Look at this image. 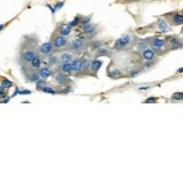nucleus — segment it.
<instances>
[{"label":"nucleus","instance_id":"nucleus-5","mask_svg":"<svg viewBox=\"0 0 183 183\" xmlns=\"http://www.w3.org/2000/svg\"><path fill=\"white\" fill-rule=\"evenodd\" d=\"M37 56L36 52L34 51H31V50H27L24 52L22 53V61H24L25 63H30L32 61V60L34 59Z\"/></svg>","mask_w":183,"mask_h":183},{"label":"nucleus","instance_id":"nucleus-23","mask_svg":"<svg viewBox=\"0 0 183 183\" xmlns=\"http://www.w3.org/2000/svg\"><path fill=\"white\" fill-rule=\"evenodd\" d=\"M172 99L175 101H182L183 99V92H177L172 94Z\"/></svg>","mask_w":183,"mask_h":183},{"label":"nucleus","instance_id":"nucleus-36","mask_svg":"<svg viewBox=\"0 0 183 183\" xmlns=\"http://www.w3.org/2000/svg\"><path fill=\"white\" fill-rule=\"evenodd\" d=\"M18 92H19V90L18 89V88H16V91H15L14 94H13V96H15V95H16V94H18Z\"/></svg>","mask_w":183,"mask_h":183},{"label":"nucleus","instance_id":"nucleus-19","mask_svg":"<svg viewBox=\"0 0 183 183\" xmlns=\"http://www.w3.org/2000/svg\"><path fill=\"white\" fill-rule=\"evenodd\" d=\"M27 78H28V80L30 81V82H37V81L39 80V74H38V72H31L27 75Z\"/></svg>","mask_w":183,"mask_h":183},{"label":"nucleus","instance_id":"nucleus-38","mask_svg":"<svg viewBox=\"0 0 183 183\" xmlns=\"http://www.w3.org/2000/svg\"><path fill=\"white\" fill-rule=\"evenodd\" d=\"M183 69L182 68H180V69H179V72H180V73H182V72H183Z\"/></svg>","mask_w":183,"mask_h":183},{"label":"nucleus","instance_id":"nucleus-33","mask_svg":"<svg viewBox=\"0 0 183 183\" xmlns=\"http://www.w3.org/2000/svg\"><path fill=\"white\" fill-rule=\"evenodd\" d=\"M90 21V18H88V17H86V18H83L82 19V24H86V23H89Z\"/></svg>","mask_w":183,"mask_h":183},{"label":"nucleus","instance_id":"nucleus-8","mask_svg":"<svg viewBox=\"0 0 183 183\" xmlns=\"http://www.w3.org/2000/svg\"><path fill=\"white\" fill-rule=\"evenodd\" d=\"M142 57H143V59H145L146 61H152L155 59L156 53L152 49H146L145 51L142 52Z\"/></svg>","mask_w":183,"mask_h":183},{"label":"nucleus","instance_id":"nucleus-22","mask_svg":"<svg viewBox=\"0 0 183 183\" xmlns=\"http://www.w3.org/2000/svg\"><path fill=\"white\" fill-rule=\"evenodd\" d=\"M122 75V72L118 70V69H115L111 72H109V76L111 78H119V77Z\"/></svg>","mask_w":183,"mask_h":183},{"label":"nucleus","instance_id":"nucleus-28","mask_svg":"<svg viewBox=\"0 0 183 183\" xmlns=\"http://www.w3.org/2000/svg\"><path fill=\"white\" fill-rule=\"evenodd\" d=\"M90 66V61L87 60H82V72L87 71Z\"/></svg>","mask_w":183,"mask_h":183},{"label":"nucleus","instance_id":"nucleus-7","mask_svg":"<svg viewBox=\"0 0 183 183\" xmlns=\"http://www.w3.org/2000/svg\"><path fill=\"white\" fill-rule=\"evenodd\" d=\"M71 63H72L73 72H75L77 73H80L82 72V59L72 60V61H71Z\"/></svg>","mask_w":183,"mask_h":183},{"label":"nucleus","instance_id":"nucleus-6","mask_svg":"<svg viewBox=\"0 0 183 183\" xmlns=\"http://www.w3.org/2000/svg\"><path fill=\"white\" fill-rule=\"evenodd\" d=\"M54 80L58 84L62 85V84H65L68 82L69 78H68V76H67L66 74H64L63 72H57L54 76Z\"/></svg>","mask_w":183,"mask_h":183},{"label":"nucleus","instance_id":"nucleus-26","mask_svg":"<svg viewBox=\"0 0 183 183\" xmlns=\"http://www.w3.org/2000/svg\"><path fill=\"white\" fill-rule=\"evenodd\" d=\"M48 61L51 65H56L59 62V60L56 56H50L49 59H48Z\"/></svg>","mask_w":183,"mask_h":183},{"label":"nucleus","instance_id":"nucleus-15","mask_svg":"<svg viewBox=\"0 0 183 183\" xmlns=\"http://www.w3.org/2000/svg\"><path fill=\"white\" fill-rule=\"evenodd\" d=\"M71 28H72V27H71L69 24L61 25V27L60 28V29H59L60 35H62V36L69 35V34L71 33Z\"/></svg>","mask_w":183,"mask_h":183},{"label":"nucleus","instance_id":"nucleus-18","mask_svg":"<svg viewBox=\"0 0 183 183\" xmlns=\"http://www.w3.org/2000/svg\"><path fill=\"white\" fill-rule=\"evenodd\" d=\"M60 61H61V63H65V62H71L72 61V55L71 53H62L60 57Z\"/></svg>","mask_w":183,"mask_h":183},{"label":"nucleus","instance_id":"nucleus-32","mask_svg":"<svg viewBox=\"0 0 183 183\" xmlns=\"http://www.w3.org/2000/svg\"><path fill=\"white\" fill-rule=\"evenodd\" d=\"M18 93L19 94H30L31 92H30L29 90H23V91H19Z\"/></svg>","mask_w":183,"mask_h":183},{"label":"nucleus","instance_id":"nucleus-12","mask_svg":"<svg viewBox=\"0 0 183 183\" xmlns=\"http://www.w3.org/2000/svg\"><path fill=\"white\" fill-rule=\"evenodd\" d=\"M38 74H39L40 78L47 79L51 76L52 72H51V70L50 68H48V67H43V68H40L39 72H38Z\"/></svg>","mask_w":183,"mask_h":183},{"label":"nucleus","instance_id":"nucleus-24","mask_svg":"<svg viewBox=\"0 0 183 183\" xmlns=\"http://www.w3.org/2000/svg\"><path fill=\"white\" fill-rule=\"evenodd\" d=\"M43 92H45V93H50V94H55L56 93V91L53 88L50 87V86H44L43 88H42L41 90Z\"/></svg>","mask_w":183,"mask_h":183},{"label":"nucleus","instance_id":"nucleus-1","mask_svg":"<svg viewBox=\"0 0 183 183\" xmlns=\"http://www.w3.org/2000/svg\"><path fill=\"white\" fill-rule=\"evenodd\" d=\"M131 41H132V38H131L130 35H124L115 40V44H113V49L118 50V51L123 50L126 46H128L131 43Z\"/></svg>","mask_w":183,"mask_h":183},{"label":"nucleus","instance_id":"nucleus-20","mask_svg":"<svg viewBox=\"0 0 183 183\" xmlns=\"http://www.w3.org/2000/svg\"><path fill=\"white\" fill-rule=\"evenodd\" d=\"M30 66L33 69H39L40 66H41V60H40L38 56H36V57L32 60L31 62H30Z\"/></svg>","mask_w":183,"mask_h":183},{"label":"nucleus","instance_id":"nucleus-25","mask_svg":"<svg viewBox=\"0 0 183 183\" xmlns=\"http://www.w3.org/2000/svg\"><path fill=\"white\" fill-rule=\"evenodd\" d=\"M46 82L45 81H43V80H38V81H37V85H36V88H37V90H38V91H41L42 90V88L44 87V86H46Z\"/></svg>","mask_w":183,"mask_h":183},{"label":"nucleus","instance_id":"nucleus-31","mask_svg":"<svg viewBox=\"0 0 183 183\" xmlns=\"http://www.w3.org/2000/svg\"><path fill=\"white\" fill-rule=\"evenodd\" d=\"M63 5H64V3H63V2H59V3L56 4V5L54 6V10H55V12H56V10H57V9H60L61 7H62Z\"/></svg>","mask_w":183,"mask_h":183},{"label":"nucleus","instance_id":"nucleus-17","mask_svg":"<svg viewBox=\"0 0 183 183\" xmlns=\"http://www.w3.org/2000/svg\"><path fill=\"white\" fill-rule=\"evenodd\" d=\"M172 21L175 25H182L183 24V15L182 13H177L173 16Z\"/></svg>","mask_w":183,"mask_h":183},{"label":"nucleus","instance_id":"nucleus-39","mask_svg":"<svg viewBox=\"0 0 183 183\" xmlns=\"http://www.w3.org/2000/svg\"><path fill=\"white\" fill-rule=\"evenodd\" d=\"M3 28H4V25H0V30H1Z\"/></svg>","mask_w":183,"mask_h":183},{"label":"nucleus","instance_id":"nucleus-10","mask_svg":"<svg viewBox=\"0 0 183 183\" xmlns=\"http://www.w3.org/2000/svg\"><path fill=\"white\" fill-rule=\"evenodd\" d=\"M152 47H153V51H159L165 45V40L161 39V38H154L151 42Z\"/></svg>","mask_w":183,"mask_h":183},{"label":"nucleus","instance_id":"nucleus-34","mask_svg":"<svg viewBox=\"0 0 183 183\" xmlns=\"http://www.w3.org/2000/svg\"><path fill=\"white\" fill-rule=\"evenodd\" d=\"M138 72H135V71H133L132 72H131V74H130V77H132V78H134V77H136V76H137L138 75Z\"/></svg>","mask_w":183,"mask_h":183},{"label":"nucleus","instance_id":"nucleus-16","mask_svg":"<svg viewBox=\"0 0 183 183\" xmlns=\"http://www.w3.org/2000/svg\"><path fill=\"white\" fill-rule=\"evenodd\" d=\"M169 43H170L171 49H173V50L181 48V46H182L181 39H180V38H172L170 40H169Z\"/></svg>","mask_w":183,"mask_h":183},{"label":"nucleus","instance_id":"nucleus-3","mask_svg":"<svg viewBox=\"0 0 183 183\" xmlns=\"http://www.w3.org/2000/svg\"><path fill=\"white\" fill-rule=\"evenodd\" d=\"M85 47V40L82 38H76L73 39L71 43V50L73 51H81Z\"/></svg>","mask_w":183,"mask_h":183},{"label":"nucleus","instance_id":"nucleus-21","mask_svg":"<svg viewBox=\"0 0 183 183\" xmlns=\"http://www.w3.org/2000/svg\"><path fill=\"white\" fill-rule=\"evenodd\" d=\"M96 54H97L98 56H107L109 54V51H108V49H107V48L101 47V46H100L99 48H97Z\"/></svg>","mask_w":183,"mask_h":183},{"label":"nucleus","instance_id":"nucleus-14","mask_svg":"<svg viewBox=\"0 0 183 183\" xmlns=\"http://www.w3.org/2000/svg\"><path fill=\"white\" fill-rule=\"evenodd\" d=\"M83 31L88 35H92L95 32V26L91 24V23L83 24Z\"/></svg>","mask_w":183,"mask_h":183},{"label":"nucleus","instance_id":"nucleus-4","mask_svg":"<svg viewBox=\"0 0 183 183\" xmlns=\"http://www.w3.org/2000/svg\"><path fill=\"white\" fill-rule=\"evenodd\" d=\"M67 43V39L65 38V36L62 35H59L57 37H55V38L53 39L52 45L54 47V49L56 50H60L61 49L62 47H64Z\"/></svg>","mask_w":183,"mask_h":183},{"label":"nucleus","instance_id":"nucleus-11","mask_svg":"<svg viewBox=\"0 0 183 183\" xmlns=\"http://www.w3.org/2000/svg\"><path fill=\"white\" fill-rule=\"evenodd\" d=\"M157 27H159V29L160 30L161 32H167L169 30V27L167 25V21L163 18H159L157 20Z\"/></svg>","mask_w":183,"mask_h":183},{"label":"nucleus","instance_id":"nucleus-13","mask_svg":"<svg viewBox=\"0 0 183 183\" xmlns=\"http://www.w3.org/2000/svg\"><path fill=\"white\" fill-rule=\"evenodd\" d=\"M60 70H61V72L63 73H71L73 72L72 63L71 62L61 63V67H60Z\"/></svg>","mask_w":183,"mask_h":183},{"label":"nucleus","instance_id":"nucleus-35","mask_svg":"<svg viewBox=\"0 0 183 183\" xmlns=\"http://www.w3.org/2000/svg\"><path fill=\"white\" fill-rule=\"evenodd\" d=\"M5 88L3 87V86H1V87H0V95H3L4 93H5Z\"/></svg>","mask_w":183,"mask_h":183},{"label":"nucleus","instance_id":"nucleus-30","mask_svg":"<svg viewBox=\"0 0 183 183\" xmlns=\"http://www.w3.org/2000/svg\"><path fill=\"white\" fill-rule=\"evenodd\" d=\"M156 102H157V98L156 97H149L146 100L145 103H156Z\"/></svg>","mask_w":183,"mask_h":183},{"label":"nucleus","instance_id":"nucleus-27","mask_svg":"<svg viewBox=\"0 0 183 183\" xmlns=\"http://www.w3.org/2000/svg\"><path fill=\"white\" fill-rule=\"evenodd\" d=\"M1 84H2V86H3L4 88H10L11 86L13 85L12 82H10V81L7 80V79H4V80L2 81Z\"/></svg>","mask_w":183,"mask_h":183},{"label":"nucleus","instance_id":"nucleus-37","mask_svg":"<svg viewBox=\"0 0 183 183\" xmlns=\"http://www.w3.org/2000/svg\"><path fill=\"white\" fill-rule=\"evenodd\" d=\"M146 89H148V87H141L140 88V90H146Z\"/></svg>","mask_w":183,"mask_h":183},{"label":"nucleus","instance_id":"nucleus-2","mask_svg":"<svg viewBox=\"0 0 183 183\" xmlns=\"http://www.w3.org/2000/svg\"><path fill=\"white\" fill-rule=\"evenodd\" d=\"M53 51H54V47L51 42H45L38 48V51L44 56H50L53 52Z\"/></svg>","mask_w":183,"mask_h":183},{"label":"nucleus","instance_id":"nucleus-9","mask_svg":"<svg viewBox=\"0 0 183 183\" xmlns=\"http://www.w3.org/2000/svg\"><path fill=\"white\" fill-rule=\"evenodd\" d=\"M102 64H103L102 61H100V60H93V61H92L90 62L89 69L92 72H97L102 67Z\"/></svg>","mask_w":183,"mask_h":183},{"label":"nucleus","instance_id":"nucleus-29","mask_svg":"<svg viewBox=\"0 0 183 183\" xmlns=\"http://www.w3.org/2000/svg\"><path fill=\"white\" fill-rule=\"evenodd\" d=\"M80 22H81L80 18H79L78 17H76V18H73V20L72 21V22L69 23V25H70L71 27H74V26H77V25H78Z\"/></svg>","mask_w":183,"mask_h":183}]
</instances>
